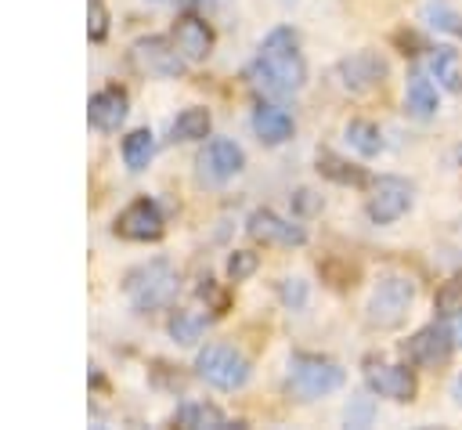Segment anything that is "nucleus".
<instances>
[{
  "instance_id": "1",
  "label": "nucleus",
  "mask_w": 462,
  "mask_h": 430,
  "mask_svg": "<svg viewBox=\"0 0 462 430\" xmlns=\"http://www.w3.org/2000/svg\"><path fill=\"white\" fill-rule=\"evenodd\" d=\"M245 79H249L256 90L271 94V98L296 94V90L307 83V65H303L296 33H292L289 25H278V29H271V33L263 36L256 61L245 69Z\"/></svg>"
},
{
  "instance_id": "2",
  "label": "nucleus",
  "mask_w": 462,
  "mask_h": 430,
  "mask_svg": "<svg viewBox=\"0 0 462 430\" xmlns=\"http://www.w3.org/2000/svg\"><path fill=\"white\" fill-rule=\"evenodd\" d=\"M130 304L137 311H155V307H166L173 304L177 296V271L166 264V260H152V264H141L126 275L123 282Z\"/></svg>"
},
{
  "instance_id": "3",
  "label": "nucleus",
  "mask_w": 462,
  "mask_h": 430,
  "mask_svg": "<svg viewBox=\"0 0 462 430\" xmlns=\"http://www.w3.org/2000/svg\"><path fill=\"white\" fill-rule=\"evenodd\" d=\"M343 379H346V372L332 358H321V354H292V361H289V387L303 401L339 390Z\"/></svg>"
},
{
  "instance_id": "4",
  "label": "nucleus",
  "mask_w": 462,
  "mask_h": 430,
  "mask_svg": "<svg viewBox=\"0 0 462 430\" xmlns=\"http://www.w3.org/2000/svg\"><path fill=\"white\" fill-rule=\"evenodd\" d=\"M415 300V282L404 275H386L379 278L372 300H368V325L372 329H397Z\"/></svg>"
},
{
  "instance_id": "5",
  "label": "nucleus",
  "mask_w": 462,
  "mask_h": 430,
  "mask_svg": "<svg viewBox=\"0 0 462 430\" xmlns=\"http://www.w3.org/2000/svg\"><path fill=\"white\" fill-rule=\"evenodd\" d=\"M195 372L217 390H238L249 379V358L227 343H209L195 358Z\"/></svg>"
},
{
  "instance_id": "6",
  "label": "nucleus",
  "mask_w": 462,
  "mask_h": 430,
  "mask_svg": "<svg viewBox=\"0 0 462 430\" xmlns=\"http://www.w3.org/2000/svg\"><path fill=\"white\" fill-rule=\"evenodd\" d=\"M130 65L144 76H166V79H177L184 72V54L177 51L173 40L166 36H141L134 47H130Z\"/></svg>"
},
{
  "instance_id": "7",
  "label": "nucleus",
  "mask_w": 462,
  "mask_h": 430,
  "mask_svg": "<svg viewBox=\"0 0 462 430\" xmlns=\"http://www.w3.org/2000/svg\"><path fill=\"white\" fill-rule=\"evenodd\" d=\"M408 206H411V184H408L404 177L386 173V177H379V181L372 184V195H368V220H372V224H393V220H401V217L408 213Z\"/></svg>"
},
{
  "instance_id": "8",
  "label": "nucleus",
  "mask_w": 462,
  "mask_h": 430,
  "mask_svg": "<svg viewBox=\"0 0 462 430\" xmlns=\"http://www.w3.org/2000/svg\"><path fill=\"white\" fill-rule=\"evenodd\" d=\"M336 79L350 94H368L386 79V61L375 51H354L336 65Z\"/></svg>"
},
{
  "instance_id": "9",
  "label": "nucleus",
  "mask_w": 462,
  "mask_h": 430,
  "mask_svg": "<svg viewBox=\"0 0 462 430\" xmlns=\"http://www.w3.org/2000/svg\"><path fill=\"white\" fill-rule=\"evenodd\" d=\"M404 358L411 361V365H422V369H437L440 361H448L451 358V351H455V343H451V332H448V325L444 322H433V325H426V329H419L404 347Z\"/></svg>"
},
{
  "instance_id": "10",
  "label": "nucleus",
  "mask_w": 462,
  "mask_h": 430,
  "mask_svg": "<svg viewBox=\"0 0 462 430\" xmlns=\"http://www.w3.org/2000/svg\"><path fill=\"white\" fill-rule=\"evenodd\" d=\"M162 231H166V224L152 199H137L116 217V235H123L130 242H155V238H162Z\"/></svg>"
},
{
  "instance_id": "11",
  "label": "nucleus",
  "mask_w": 462,
  "mask_h": 430,
  "mask_svg": "<svg viewBox=\"0 0 462 430\" xmlns=\"http://www.w3.org/2000/svg\"><path fill=\"white\" fill-rule=\"evenodd\" d=\"M245 231L263 246H303L307 242V231L300 224L278 217L274 210H253L245 220Z\"/></svg>"
},
{
  "instance_id": "12",
  "label": "nucleus",
  "mask_w": 462,
  "mask_h": 430,
  "mask_svg": "<svg viewBox=\"0 0 462 430\" xmlns=\"http://www.w3.org/2000/svg\"><path fill=\"white\" fill-rule=\"evenodd\" d=\"M242 163H245V155H242V148H238L231 137H213V141L202 148V155H199V170H202V177L213 181V184L235 177V173L242 170Z\"/></svg>"
},
{
  "instance_id": "13",
  "label": "nucleus",
  "mask_w": 462,
  "mask_h": 430,
  "mask_svg": "<svg viewBox=\"0 0 462 430\" xmlns=\"http://www.w3.org/2000/svg\"><path fill=\"white\" fill-rule=\"evenodd\" d=\"M365 383L372 394L379 397H390V401H411L419 383H415V372L408 365H372L365 372Z\"/></svg>"
},
{
  "instance_id": "14",
  "label": "nucleus",
  "mask_w": 462,
  "mask_h": 430,
  "mask_svg": "<svg viewBox=\"0 0 462 430\" xmlns=\"http://www.w3.org/2000/svg\"><path fill=\"white\" fill-rule=\"evenodd\" d=\"M173 43H177V51L184 54V61H206L209 51H213V29H209L202 18L184 14V18H177V25H173Z\"/></svg>"
},
{
  "instance_id": "15",
  "label": "nucleus",
  "mask_w": 462,
  "mask_h": 430,
  "mask_svg": "<svg viewBox=\"0 0 462 430\" xmlns=\"http://www.w3.org/2000/svg\"><path fill=\"white\" fill-rule=\"evenodd\" d=\"M87 119H90L94 130H105V134H108V130H119L123 119H126V94L116 90V87L97 90V94L90 98V105H87Z\"/></svg>"
},
{
  "instance_id": "16",
  "label": "nucleus",
  "mask_w": 462,
  "mask_h": 430,
  "mask_svg": "<svg viewBox=\"0 0 462 430\" xmlns=\"http://www.w3.org/2000/svg\"><path fill=\"white\" fill-rule=\"evenodd\" d=\"M253 130H256V137L263 145H285L292 137V116L285 108H278V105L260 101L256 112H253Z\"/></svg>"
},
{
  "instance_id": "17",
  "label": "nucleus",
  "mask_w": 462,
  "mask_h": 430,
  "mask_svg": "<svg viewBox=\"0 0 462 430\" xmlns=\"http://www.w3.org/2000/svg\"><path fill=\"white\" fill-rule=\"evenodd\" d=\"M173 423L184 426V430H227V426H238L217 405H206V401H184L173 412Z\"/></svg>"
},
{
  "instance_id": "18",
  "label": "nucleus",
  "mask_w": 462,
  "mask_h": 430,
  "mask_svg": "<svg viewBox=\"0 0 462 430\" xmlns=\"http://www.w3.org/2000/svg\"><path fill=\"white\" fill-rule=\"evenodd\" d=\"M404 108H408L415 119H430V116L437 112V90H433V83H430L422 72H411V76H408Z\"/></svg>"
},
{
  "instance_id": "19",
  "label": "nucleus",
  "mask_w": 462,
  "mask_h": 430,
  "mask_svg": "<svg viewBox=\"0 0 462 430\" xmlns=\"http://www.w3.org/2000/svg\"><path fill=\"white\" fill-rule=\"evenodd\" d=\"M209 126H213L209 108L191 105V108H184V112L173 119L170 134H173V141H202V137H209Z\"/></svg>"
},
{
  "instance_id": "20",
  "label": "nucleus",
  "mask_w": 462,
  "mask_h": 430,
  "mask_svg": "<svg viewBox=\"0 0 462 430\" xmlns=\"http://www.w3.org/2000/svg\"><path fill=\"white\" fill-rule=\"evenodd\" d=\"M152 152H155V137H152V130H130L126 137H123V163H126V170H144L148 166V159H152Z\"/></svg>"
},
{
  "instance_id": "21",
  "label": "nucleus",
  "mask_w": 462,
  "mask_h": 430,
  "mask_svg": "<svg viewBox=\"0 0 462 430\" xmlns=\"http://www.w3.org/2000/svg\"><path fill=\"white\" fill-rule=\"evenodd\" d=\"M430 69H433V76H437V83H440L444 90H451V94H458V90H462L458 51H451V47H437V54L430 58Z\"/></svg>"
},
{
  "instance_id": "22",
  "label": "nucleus",
  "mask_w": 462,
  "mask_h": 430,
  "mask_svg": "<svg viewBox=\"0 0 462 430\" xmlns=\"http://www.w3.org/2000/svg\"><path fill=\"white\" fill-rule=\"evenodd\" d=\"M346 141H350V148H354L357 155H365V159L379 155V148H383V134H379V126L368 123V119H350V123H346Z\"/></svg>"
},
{
  "instance_id": "23",
  "label": "nucleus",
  "mask_w": 462,
  "mask_h": 430,
  "mask_svg": "<svg viewBox=\"0 0 462 430\" xmlns=\"http://www.w3.org/2000/svg\"><path fill=\"white\" fill-rule=\"evenodd\" d=\"M318 170L339 184H365V170L361 166H350L346 159L332 155V152H318Z\"/></svg>"
},
{
  "instance_id": "24",
  "label": "nucleus",
  "mask_w": 462,
  "mask_h": 430,
  "mask_svg": "<svg viewBox=\"0 0 462 430\" xmlns=\"http://www.w3.org/2000/svg\"><path fill=\"white\" fill-rule=\"evenodd\" d=\"M202 329H206V318H202V314L177 311V314L170 318V336H173L177 343H195V340L202 336Z\"/></svg>"
},
{
  "instance_id": "25",
  "label": "nucleus",
  "mask_w": 462,
  "mask_h": 430,
  "mask_svg": "<svg viewBox=\"0 0 462 430\" xmlns=\"http://www.w3.org/2000/svg\"><path fill=\"white\" fill-rule=\"evenodd\" d=\"M426 22L433 25V29H444V33H451V36H462V18L448 7V4H426Z\"/></svg>"
},
{
  "instance_id": "26",
  "label": "nucleus",
  "mask_w": 462,
  "mask_h": 430,
  "mask_svg": "<svg viewBox=\"0 0 462 430\" xmlns=\"http://www.w3.org/2000/svg\"><path fill=\"white\" fill-rule=\"evenodd\" d=\"M256 267H260V257H256L253 249H235V253L227 257V278H231V282L249 278Z\"/></svg>"
},
{
  "instance_id": "27",
  "label": "nucleus",
  "mask_w": 462,
  "mask_h": 430,
  "mask_svg": "<svg viewBox=\"0 0 462 430\" xmlns=\"http://www.w3.org/2000/svg\"><path fill=\"white\" fill-rule=\"evenodd\" d=\"M87 36L90 40H105L108 36V11L101 0H90L87 4Z\"/></svg>"
},
{
  "instance_id": "28",
  "label": "nucleus",
  "mask_w": 462,
  "mask_h": 430,
  "mask_svg": "<svg viewBox=\"0 0 462 430\" xmlns=\"http://www.w3.org/2000/svg\"><path fill=\"white\" fill-rule=\"evenodd\" d=\"M437 307H440L444 314L455 311V307H462V275H455V278L444 282V289L437 293Z\"/></svg>"
},
{
  "instance_id": "29",
  "label": "nucleus",
  "mask_w": 462,
  "mask_h": 430,
  "mask_svg": "<svg viewBox=\"0 0 462 430\" xmlns=\"http://www.w3.org/2000/svg\"><path fill=\"white\" fill-rule=\"evenodd\" d=\"M278 293H282V300H285V304H292V307H300V304L307 300V289H303V282H300V278H282Z\"/></svg>"
},
{
  "instance_id": "30",
  "label": "nucleus",
  "mask_w": 462,
  "mask_h": 430,
  "mask_svg": "<svg viewBox=\"0 0 462 430\" xmlns=\"http://www.w3.org/2000/svg\"><path fill=\"white\" fill-rule=\"evenodd\" d=\"M444 325H448V332H451V343L462 347V307L448 311V314H444Z\"/></svg>"
},
{
  "instance_id": "31",
  "label": "nucleus",
  "mask_w": 462,
  "mask_h": 430,
  "mask_svg": "<svg viewBox=\"0 0 462 430\" xmlns=\"http://www.w3.org/2000/svg\"><path fill=\"white\" fill-rule=\"evenodd\" d=\"M310 195H314V192H307V188H300V192H296V206H300L303 213H310V210L318 206V199H310Z\"/></svg>"
},
{
  "instance_id": "32",
  "label": "nucleus",
  "mask_w": 462,
  "mask_h": 430,
  "mask_svg": "<svg viewBox=\"0 0 462 430\" xmlns=\"http://www.w3.org/2000/svg\"><path fill=\"white\" fill-rule=\"evenodd\" d=\"M458 397H462V376H458Z\"/></svg>"
},
{
  "instance_id": "33",
  "label": "nucleus",
  "mask_w": 462,
  "mask_h": 430,
  "mask_svg": "<svg viewBox=\"0 0 462 430\" xmlns=\"http://www.w3.org/2000/svg\"><path fill=\"white\" fill-rule=\"evenodd\" d=\"M458 159H462V152H458Z\"/></svg>"
},
{
  "instance_id": "34",
  "label": "nucleus",
  "mask_w": 462,
  "mask_h": 430,
  "mask_svg": "<svg viewBox=\"0 0 462 430\" xmlns=\"http://www.w3.org/2000/svg\"><path fill=\"white\" fill-rule=\"evenodd\" d=\"M285 4H289V0H285Z\"/></svg>"
}]
</instances>
